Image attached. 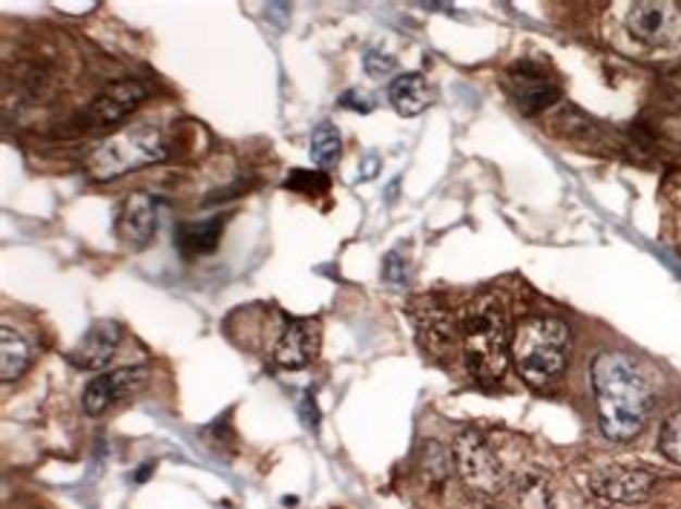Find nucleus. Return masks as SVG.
<instances>
[{
    "instance_id": "1",
    "label": "nucleus",
    "mask_w": 681,
    "mask_h": 509,
    "mask_svg": "<svg viewBox=\"0 0 681 509\" xmlns=\"http://www.w3.org/2000/svg\"><path fill=\"white\" fill-rule=\"evenodd\" d=\"M593 392L598 404V426L607 440L630 444L642 435L656 400L633 357L621 351H602L595 357Z\"/></svg>"
},
{
    "instance_id": "2",
    "label": "nucleus",
    "mask_w": 681,
    "mask_h": 509,
    "mask_svg": "<svg viewBox=\"0 0 681 509\" xmlns=\"http://www.w3.org/2000/svg\"><path fill=\"white\" fill-rule=\"evenodd\" d=\"M515 369L532 388H546L567 369L569 328L558 316H530L518 323L509 343Z\"/></svg>"
},
{
    "instance_id": "3",
    "label": "nucleus",
    "mask_w": 681,
    "mask_h": 509,
    "mask_svg": "<svg viewBox=\"0 0 681 509\" xmlns=\"http://www.w3.org/2000/svg\"><path fill=\"white\" fill-rule=\"evenodd\" d=\"M164 159H168V141L161 136V129L152 122H136L107 136L89 153L87 170L96 182H110V178L150 167Z\"/></svg>"
},
{
    "instance_id": "4",
    "label": "nucleus",
    "mask_w": 681,
    "mask_h": 509,
    "mask_svg": "<svg viewBox=\"0 0 681 509\" xmlns=\"http://www.w3.org/2000/svg\"><path fill=\"white\" fill-rule=\"evenodd\" d=\"M504 311L497 302H478L463 320V355L469 372L481 383H497L509 363Z\"/></svg>"
},
{
    "instance_id": "5",
    "label": "nucleus",
    "mask_w": 681,
    "mask_h": 509,
    "mask_svg": "<svg viewBox=\"0 0 681 509\" xmlns=\"http://www.w3.org/2000/svg\"><path fill=\"white\" fill-rule=\"evenodd\" d=\"M455 467L463 477V484L469 489H474L483 498H492V495H500L506 486V475L500 461L495 458L486 440H483L478 432H466L455 440Z\"/></svg>"
},
{
    "instance_id": "6",
    "label": "nucleus",
    "mask_w": 681,
    "mask_h": 509,
    "mask_svg": "<svg viewBox=\"0 0 681 509\" xmlns=\"http://www.w3.org/2000/svg\"><path fill=\"white\" fill-rule=\"evenodd\" d=\"M586 489L609 504H644L656 493V475L642 467L604 463L590 469Z\"/></svg>"
},
{
    "instance_id": "7",
    "label": "nucleus",
    "mask_w": 681,
    "mask_h": 509,
    "mask_svg": "<svg viewBox=\"0 0 681 509\" xmlns=\"http://www.w3.org/2000/svg\"><path fill=\"white\" fill-rule=\"evenodd\" d=\"M627 33L644 47L670 49L681 44V7L644 0L627 12Z\"/></svg>"
},
{
    "instance_id": "8",
    "label": "nucleus",
    "mask_w": 681,
    "mask_h": 509,
    "mask_svg": "<svg viewBox=\"0 0 681 509\" xmlns=\"http://www.w3.org/2000/svg\"><path fill=\"white\" fill-rule=\"evenodd\" d=\"M147 383V369L145 365H124V369H113V372H104L92 377L84 388V412L89 418H101L104 412H110L115 404L127 400L136 392H141Z\"/></svg>"
},
{
    "instance_id": "9",
    "label": "nucleus",
    "mask_w": 681,
    "mask_h": 509,
    "mask_svg": "<svg viewBox=\"0 0 681 509\" xmlns=\"http://www.w3.org/2000/svg\"><path fill=\"white\" fill-rule=\"evenodd\" d=\"M509 92H512L515 104L521 107L527 115L544 113L558 101V87L549 75L544 73V66L535 61H521L509 70Z\"/></svg>"
},
{
    "instance_id": "10",
    "label": "nucleus",
    "mask_w": 681,
    "mask_h": 509,
    "mask_svg": "<svg viewBox=\"0 0 681 509\" xmlns=\"http://www.w3.org/2000/svg\"><path fill=\"white\" fill-rule=\"evenodd\" d=\"M322 325L313 316H297L285 325L280 343L273 348V360L282 369H305L320 351Z\"/></svg>"
},
{
    "instance_id": "11",
    "label": "nucleus",
    "mask_w": 681,
    "mask_h": 509,
    "mask_svg": "<svg viewBox=\"0 0 681 509\" xmlns=\"http://www.w3.org/2000/svg\"><path fill=\"white\" fill-rule=\"evenodd\" d=\"M156 225H159V202L145 190H138V194L127 196V202L121 208L115 234L127 248L138 251V248H147L152 243Z\"/></svg>"
},
{
    "instance_id": "12",
    "label": "nucleus",
    "mask_w": 681,
    "mask_h": 509,
    "mask_svg": "<svg viewBox=\"0 0 681 509\" xmlns=\"http://www.w3.org/2000/svg\"><path fill=\"white\" fill-rule=\"evenodd\" d=\"M147 98V89L138 82H119L96 96V101L89 104L87 119L92 127H115L124 122V115H129L141 101Z\"/></svg>"
},
{
    "instance_id": "13",
    "label": "nucleus",
    "mask_w": 681,
    "mask_h": 509,
    "mask_svg": "<svg viewBox=\"0 0 681 509\" xmlns=\"http://www.w3.org/2000/svg\"><path fill=\"white\" fill-rule=\"evenodd\" d=\"M121 328L113 320H98L89 325V332L81 337L78 346L70 355V363L87 372H101L110 360H113L115 348H119Z\"/></svg>"
},
{
    "instance_id": "14",
    "label": "nucleus",
    "mask_w": 681,
    "mask_h": 509,
    "mask_svg": "<svg viewBox=\"0 0 681 509\" xmlns=\"http://www.w3.org/2000/svg\"><path fill=\"white\" fill-rule=\"evenodd\" d=\"M388 101L397 113L414 119L432 104V87L420 73H403L388 84Z\"/></svg>"
},
{
    "instance_id": "15",
    "label": "nucleus",
    "mask_w": 681,
    "mask_h": 509,
    "mask_svg": "<svg viewBox=\"0 0 681 509\" xmlns=\"http://www.w3.org/2000/svg\"><path fill=\"white\" fill-rule=\"evenodd\" d=\"M222 219H201V222H185V225L176 227V236L173 243L182 251V257L196 259L205 257V253L216 251L219 239H222Z\"/></svg>"
},
{
    "instance_id": "16",
    "label": "nucleus",
    "mask_w": 681,
    "mask_h": 509,
    "mask_svg": "<svg viewBox=\"0 0 681 509\" xmlns=\"http://www.w3.org/2000/svg\"><path fill=\"white\" fill-rule=\"evenodd\" d=\"M0 377L3 383H12L15 377L26 372L29 365V346L24 343V337L17 332H12V325H3L0 328Z\"/></svg>"
},
{
    "instance_id": "17",
    "label": "nucleus",
    "mask_w": 681,
    "mask_h": 509,
    "mask_svg": "<svg viewBox=\"0 0 681 509\" xmlns=\"http://www.w3.org/2000/svg\"><path fill=\"white\" fill-rule=\"evenodd\" d=\"M515 504L518 509H555V489L541 475H523L515 484Z\"/></svg>"
},
{
    "instance_id": "18",
    "label": "nucleus",
    "mask_w": 681,
    "mask_h": 509,
    "mask_svg": "<svg viewBox=\"0 0 681 509\" xmlns=\"http://www.w3.org/2000/svg\"><path fill=\"white\" fill-rule=\"evenodd\" d=\"M339 153H343V138H339V129L331 122H322L320 127L313 129L311 136V159L320 167H331L337 162Z\"/></svg>"
},
{
    "instance_id": "19",
    "label": "nucleus",
    "mask_w": 681,
    "mask_h": 509,
    "mask_svg": "<svg viewBox=\"0 0 681 509\" xmlns=\"http://www.w3.org/2000/svg\"><path fill=\"white\" fill-rule=\"evenodd\" d=\"M285 187L288 190H297V194H325L331 187V178L322 173V170H290L288 178H285Z\"/></svg>"
},
{
    "instance_id": "20",
    "label": "nucleus",
    "mask_w": 681,
    "mask_h": 509,
    "mask_svg": "<svg viewBox=\"0 0 681 509\" xmlns=\"http://www.w3.org/2000/svg\"><path fill=\"white\" fill-rule=\"evenodd\" d=\"M658 449L665 455L667 461L681 467V412L670 414L661 426V435H658Z\"/></svg>"
},
{
    "instance_id": "21",
    "label": "nucleus",
    "mask_w": 681,
    "mask_h": 509,
    "mask_svg": "<svg viewBox=\"0 0 681 509\" xmlns=\"http://www.w3.org/2000/svg\"><path fill=\"white\" fill-rule=\"evenodd\" d=\"M394 66H397L394 64V58H388V55L380 58V52H374V49L366 55V70H369L371 78H383V75L392 73Z\"/></svg>"
}]
</instances>
